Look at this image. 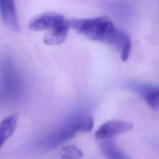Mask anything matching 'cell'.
<instances>
[{"label": "cell", "mask_w": 159, "mask_h": 159, "mask_svg": "<svg viewBox=\"0 0 159 159\" xmlns=\"http://www.w3.org/2000/svg\"><path fill=\"white\" fill-rule=\"evenodd\" d=\"M17 123V119L15 116L7 117L0 122V149L14 133Z\"/></svg>", "instance_id": "9c48e42d"}, {"label": "cell", "mask_w": 159, "mask_h": 159, "mask_svg": "<svg viewBox=\"0 0 159 159\" xmlns=\"http://www.w3.org/2000/svg\"><path fill=\"white\" fill-rule=\"evenodd\" d=\"M113 46L120 50V57L122 61H126L129 56L132 43L129 36L120 30L118 37L115 40Z\"/></svg>", "instance_id": "30bf717a"}, {"label": "cell", "mask_w": 159, "mask_h": 159, "mask_svg": "<svg viewBox=\"0 0 159 159\" xmlns=\"http://www.w3.org/2000/svg\"><path fill=\"white\" fill-rule=\"evenodd\" d=\"M69 24L78 34L86 38L108 45H113L120 30L106 16L91 18H71Z\"/></svg>", "instance_id": "6da1fadb"}, {"label": "cell", "mask_w": 159, "mask_h": 159, "mask_svg": "<svg viewBox=\"0 0 159 159\" xmlns=\"http://www.w3.org/2000/svg\"><path fill=\"white\" fill-rule=\"evenodd\" d=\"M139 91L151 108L155 110L159 108V87L143 85L139 86Z\"/></svg>", "instance_id": "ba28073f"}, {"label": "cell", "mask_w": 159, "mask_h": 159, "mask_svg": "<svg viewBox=\"0 0 159 159\" xmlns=\"http://www.w3.org/2000/svg\"><path fill=\"white\" fill-rule=\"evenodd\" d=\"M70 26L68 19L61 14L43 12L34 17L29 23L32 31H45L43 42L48 45L63 43L67 37Z\"/></svg>", "instance_id": "7a4b0ae2"}, {"label": "cell", "mask_w": 159, "mask_h": 159, "mask_svg": "<svg viewBox=\"0 0 159 159\" xmlns=\"http://www.w3.org/2000/svg\"><path fill=\"white\" fill-rule=\"evenodd\" d=\"M93 125L94 119L89 114L79 113L73 115L46 135L41 144L47 148L56 147L73 138L78 132H90Z\"/></svg>", "instance_id": "3957f363"}, {"label": "cell", "mask_w": 159, "mask_h": 159, "mask_svg": "<svg viewBox=\"0 0 159 159\" xmlns=\"http://www.w3.org/2000/svg\"><path fill=\"white\" fill-rule=\"evenodd\" d=\"M0 16L4 24L11 30L18 31L19 24L14 0H0Z\"/></svg>", "instance_id": "8992f818"}, {"label": "cell", "mask_w": 159, "mask_h": 159, "mask_svg": "<svg viewBox=\"0 0 159 159\" xmlns=\"http://www.w3.org/2000/svg\"><path fill=\"white\" fill-rule=\"evenodd\" d=\"M83 155L81 150L74 145L64 147L60 152V157L62 159H79Z\"/></svg>", "instance_id": "8fae6325"}, {"label": "cell", "mask_w": 159, "mask_h": 159, "mask_svg": "<svg viewBox=\"0 0 159 159\" xmlns=\"http://www.w3.org/2000/svg\"><path fill=\"white\" fill-rule=\"evenodd\" d=\"M101 140H102L100 144L101 150L107 159H130L117 147L112 140L106 139Z\"/></svg>", "instance_id": "52a82bcc"}, {"label": "cell", "mask_w": 159, "mask_h": 159, "mask_svg": "<svg viewBox=\"0 0 159 159\" xmlns=\"http://www.w3.org/2000/svg\"><path fill=\"white\" fill-rule=\"evenodd\" d=\"M133 125L127 121L111 120L102 124L96 131L95 137L97 140L109 139L130 130Z\"/></svg>", "instance_id": "5b68a950"}, {"label": "cell", "mask_w": 159, "mask_h": 159, "mask_svg": "<svg viewBox=\"0 0 159 159\" xmlns=\"http://www.w3.org/2000/svg\"><path fill=\"white\" fill-rule=\"evenodd\" d=\"M23 83V79L16 64L11 59H4L1 65V99L6 101L16 99L21 94Z\"/></svg>", "instance_id": "277c9868"}]
</instances>
